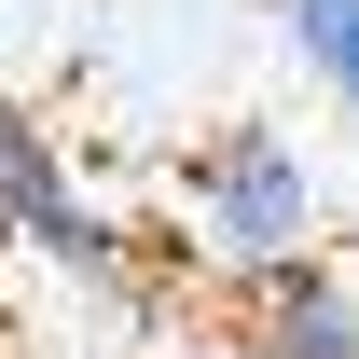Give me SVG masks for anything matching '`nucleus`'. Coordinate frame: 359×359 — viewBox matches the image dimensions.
Returning a JSON list of instances; mask_svg holds the SVG:
<instances>
[{"instance_id": "obj_2", "label": "nucleus", "mask_w": 359, "mask_h": 359, "mask_svg": "<svg viewBox=\"0 0 359 359\" xmlns=\"http://www.w3.org/2000/svg\"><path fill=\"white\" fill-rule=\"evenodd\" d=\"M0 235H14V249H42L69 290H138L125 208H111V194L55 152V125H28L14 97H0Z\"/></svg>"}, {"instance_id": "obj_4", "label": "nucleus", "mask_w": 359, "mask_h": 359, "mask_svg": "<svg viewBox=\"0 0 359 359\" xmlns=\"http://www.w3.org/2000/svg\"><path fill=\"white\" fill-rule=\"evenodd\" d=\"M276 42H290V69H304L332 111H359V0H263Z\"/></svg>"}, {"instance_id": "obj_1", "label": "nucleus", "mask_w": 359, "mask_h": 359, "mask_svg": "<svg viewBox=\"0 0 359 359\" xmlns=\"http://www.w3.org/2000/svg\"><path fill=\"white\" fill-rule=\"evenodd\" d=\"M332 249V194H318V152L276 111H235L180 152V263L235 290V304H263L276 276H304Z\"/></svg>"}, {"instance_id": "obj_5", "label": "nucleus", "mask_w": 359, "mask_h": 359, "mask_svg": "<svg viewBox=\"0 0 359 359\" xmlns=\"http://www.w3.org/2000/svg\"><path fill=\"white\" fill-rule=\"evenodd\" d=\"M180 359H249V346H180Z\"/></svg>"}, {"instance_id": "obj_3", "label": "nucleus", "mask_w": 359, "mask_h": 359, "mask_svg": "<svg viewBox=\"0 0 359 359\" xmlns=\"http://www.w3.org/2000/svg\"><path fill=\"white\" fill-rule=\"evenodd\" d=\"M249 359H359V249H318L249 304Z\"/></svg>"}]
</instances>
